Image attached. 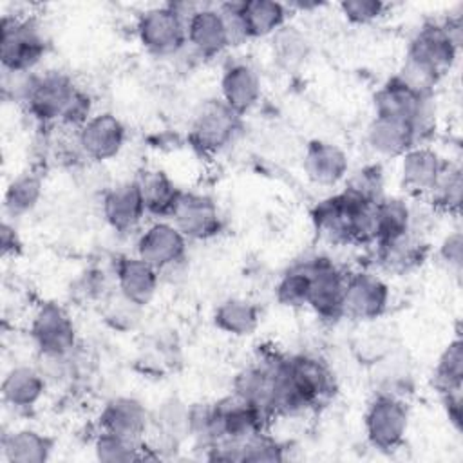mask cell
I'll list each match as a JSON object with an SVG mask.
<instances>
[{
    "mask_svg": "<svg viewBox=\"0 0 463 463\" xmlns=\"http://www.w3.org/2000/svg\"><path fill=\"white\" fill-rule=\"evenodd\" d=\"M309 54V42L297 27H280L273 34V58L286 71L298 69Z\"/></svg>",
    "mask_w": 463,
    "mask_h": 463,
    "instance_id": "29",
    "label": "cell"
},
{
    "mask_svg": "<svg viewBox=\"0 0 463 463\" xmlns=\"http://www.w3.org/2000/svg\"><path fill=\"white\" fill-rule=\"evenodd\" d=\"M304 170L313 183L335 184L347 175V156L333 143L313 141L304 156Z\"/></svg>",
    "mask_w": 463,
    "mask_h": 463,
    "instance_id": "20",
    "label": "cell"
},
{
    "mask_svg": "<svg viewBox=\"0 0 463 463\" xmlns=\"http://www.w3.org/2000/svg\"><path fill=\"white\" fill-rule=\"evenodd\" d=\"M387 300V284L374 273L358 271L345 279L342 315L354 320H373L385 311Z\"/></svg>",
    "mask_w": 463,
    "mask_h": 463,
    "instance_id": "11",
    "label": "cell"
},
{
    "mask_svg": "<svg viewBox=\"0 0 463 463\" xmlns=\"http://www.w3.org/2000/svg\"><path fill=\"white\" fill-rule=\"evenodd\" d=\"M42 195V179L36 174L18 175L5 192L4 208L11 217H20L31 212Z\"/></svg>",
    "mask_w": 463,
    "mask_h": 463,
    "instance_id": "30",
    "label": "cell"
},
{
    "mask_svg": "<svg viewBox=\"0 0 463 463\" xmlns=\"http://www.w3.org/2000/svg\"><path fill=\"white\" fill-rule=\"evenodd\" d=\"M309 288H307V304L324 318H336L342 315V300L345 289L344 275L329 259H313L306 262Z\"/></svg>",
    "mask_w": 463,
    "mask_h": 463,
    "instance_id": "7",
    "label": "cell"
},
{
    "mask_svg": "<svg viewBox=\"0 0 463 463\" xmlns=\"http://www.w3.org/2000/svg\"><path fill=\"white\" fill-rule=\"evenodd\" d=\"M362 201L344 190L320 201L313 210V222L317 232L331 242H354V228Z\"/></svg>",
    "mask_w": 463,
    "mask_h": 463,
    "instance_id": "9",
    "label": "cell"
},
{
    "mask_svg": "<svg viewBox=\"0 0 463 463\" xmlns=\"http://www.w3.org/2000/svg\"><path fill=\"white\" fill-rule=\"evenodd\" d=\"M239 13L246 38H262L273 36L286 25L288 5L273 0H248L239 2Z\"/></svg>",
    "mask_w": 463,
    "mask_h": 463,
    "instance_id": "22",
    "label": "cell"
},
{
    "mask_svg": "<svg viewBox=\"0 0 463 463\" xmlns=\"http://www.w3.org/2000/svg\"><path fill=\"white\" fill-rule=\"evenodd\" d=\"M2 452L11 463H42L49 458L51 441L36 430L22 429L2 439Z\"/></svg>",
    "mask_w": 463,
    "mask_h": 463,
    "instance_id": "26",
    "label": "cell"
},
{
    "mask_svg": "<svg viewBox=\"0 0 463 463\" xmlns=\"http://www.w3.org/2000/svg\"><path fill=\"white\" fill-rule=\"evenodd\" d=\"M239 114L222 99L206 101L194 118L190 141L204 154H213L224 148L239 130Z\"/></svg>",
    "mask_w": 463,
    "mask_h": 463,
    "instance_id": "4",
    "label": "cell"
},
{
    "mask_svg": "<svg viewBox=\"0 0 463 463\" xmlns=\"http://www.w3.org/2000/svg\"><path fill=\"white\" fill-rule=\"evenodd\" d=\"M14 232L16 230L9 222L2 224V251H4V255H7L9 251H14V248H18V237Z\"/></svg>",
    "mask_w": 463,
    "mask_h": 463,
    "instance_id": "38",
    "label": "cell"
},
{
    "mask_svg": "<svg viewBox=\"0 0 463 463\" xmlns=\"http://www.w3.org/2000/svg\"><path fill=\"white\" fill-rule=\"evenodd\" d=\"M307 288H309V277L304 266H297L289 269L277 286V297L284 306H306L307 304Z\"/></svg>",
    "mask_w": 463,
    "mask_h": 463,
    "instance_id": "34",
    "label": "cell"
},
{
    "mask_svg": "<svg viewBox=\"0 0 463 463\" xmlns=\"http://www.w3.org/2000/svg\"><path fill=\"white\" fill-rule=\"evenodd\" d=\"M382 172L378 166H365L358 170L347 183V192L353 194L354 197L367 201V203H376L382 199Z\"/></svg>",
    "mask_w": 463,
    "mask_h": 463,
    "instance_id": "35",
    "label": "cell"
},
{
    "mask_svg": "<svg viewBox=\"0 0 463 463\" xmlns=\"http://www.w3.org/2000/svg\"><path fill=\"white\" fill-rule=\"evenodd\" d=\"M461 246H463V241H461V233L459 232H454L450 235H447L439 246V257L441 260L454 271H459L461 268Z\"/></svg>",
    "mask_w": 463,
    "mask_h": 463,
    "instance_id": "37",
    "label": "cell"
},
{
    "mask_svg": "<svg viewBox=\"0 0 463 463\" xmlns=\"http://www.w3.org/2000/svg\"><path fill=\"white\" fill-rule=\"evenodd\" d=\"M78 145L85 157L105 161L114 157L125 143V127L110 112L90 116L78 130Z\"/></svg>",
    "mask_w": 463,
    "mask_h": 463,
    "instance_id": "12",
    "label": "cell"
},
{
    "mask_svg": "<svg viewBox=\"0 0 463 463\" xmlns=\"http://www.w3.org/2000/svg\"><path fill=\"white\" fill-rule=\"evenodd\" d=\"M215 324L219 329L230 335L244 336L255 331L259 324V313L253 304L241 298H230L217 307Z\"/></svg>",
    "mask_w": 463,
    "mask_h": 463,
    "instance_id": "28",
    "label": "cell"
},
{
    "mask_svg": "<svg viewBox=\"0 0 463 463\" xmlns=\"http://www.w3.org/2000/svg\"><path fill=\"white\" fill-rule=\"evenodd\" d=\"M78 90L80 89L67 74L58 71H47L36 76L25 105L29 114L34 116L42 125L56 123L63 119Z\"/></svg>",
    "mask_w": 463,
    "mask_h": 463,
    "instance_id": "5",
    "label": "cell"
},
{
    "mask_svg": "<svg viewBox=\"0 0 463 463\" xmlns=\"http://www.w3.org/2000/svg\"><path fill=\"white\" fill-rule=\"evenodd\" d=\"M146 208L137 186V181L119 183L109 188L103 195V215L118 232L134 230L145 217Z\"/></svg>",
    "mask_w": 463,
    "mask_h": 463,
    "instance_id": "15",
    "label": "cell"
},
{
    "mask_svg": "<svg viewBox=\"0 0 463 463\" xmlns=\"http://www.w3.org/2000/svg\"><path fill=\"white\" fill-rule=\"evenodd\" d=\"M425 257V244L412 232V228L391 241L378 244V260L380 264L392 273H405L418 264H421Z\"/></svg>",
    "mask_w": 463,
    "mask_h": 463,
    "instance_id": "24",
    "label": "cell"
},
{
    "mask_svg": "<svg viewBox=\"0 0 463 463\" xmlns=\"http://www.w3.org/2000/svg\"><path fill=\"white\" fill-rule=\"evenodd\" d=\"M222 101L239 116L251 110L260 98V80L246 63L230 65L221 80Z\"/></svg>",
    "mask_w": 463,
    "mask_h": 463,
    "instance_id": "19",
    "label": "cell"
},
{
    "mask_svg": "<svg viewBox=\"0 0 463 463\" xmlns=\"http://www.w3.org/2000/svg\"><path fill=\"white\" fill-rule=\"evenodd\" d=\"M45 383L47 382L38 367L18 365L5 374L2 382V394L9 405L16 409H25L33 407L42 398Z\"/></svg>",
    "mask_w": 463,
    "mask_h": 463,
    "instance_id": "23",
    "label": "cell"
},
{
    "mask_svg": "<svg viewBox=\"0 0 463 463\" xmlns=\"http://www.w3.org/2000/svg\"><path fill=\"white\" fill-rule=\"evenodd\" d=\"M409 414L402 398L378 394L365 414V432L369 441L382 450L398 447L407 432Z\"/></svg>",
    "mask_w": 463,
    "mask_h": 463,
    "instance_id": "6",
    "label": "cell"
},
{
    "mask_svg": "<svg viewBox=\"0 0 463 463\" xmlns=\"http://www.w3.org/2000/svg\"><path fill=\"white\" fill-rule=\"evenodd\" d=\"M99 421L103 432H110L132 441H143L150 425L145 407L134 398L110 400L101 411Z\"/></svg>",
    "mask_w": 463,
    "mask_h": 463,
    "instance_id": "17",
    "label": "cell"
},
{
    "mask_svg": "<svg viewBox=\"0 0 463 463\" xmlns=\"http://www.w3.org/2000/svg\"><path fill=\"white\" fill-rule=\"evenodd\" d=\"M143 47L159 56H172L186 47V22L172 4L146 9L136 25Z\"/></svg>",
    "mask_w": 463,
    "mask_h": 463,
    "instance_id": "3",
    "label": "cell"
},
{
    "mask_svg": "<svg viewBox=\"0 0 463 463\" xmlns=\"http://www.w3.org/2000/svg\"><path fill=\"white\" fill-rule=\"evenodd\" d=\"M186 251V237L174 222L157 221L137 239L136 255L154 266L159 275L179 264Z\"/></svg>",
    "mask_w": 463,
    "mask_h": 463,
    "instance_id": "10",
    "label": "cell"
},
{
    "mask_svg": "<svg viewBox=\"0 0 463 463\" xmlns=\"http://www.w3.org/2000/svg\"><path fill=\"white\" fill-rule=\"evenodd\" d=\"M340 11L353 24H371L383 14L385 4L380 0H345L340 4Z\"/></svg>",
    "mask_w": 463,
    "mask_h": 463,
    "instance_id": "36",
    "label": "cell"
},
{
    "mask_svg": "<svg viewBox=\"0 0 463 463\" xmlns=\"http://www.w3.org/2000/svg\"><path fill=\"white\" fill-rule=\"evenodd\" d=\"M461 188H463V183H461L459 166L447 161L427 197L438 208H443L449 212L458 210L461 203Z\"/></svg>",
    "mask_w": 463,
    "mask_h": 463,
    "instance_id": "32",
    "label": "cell"
},
{
    "mask_svg": "<svg viewBox=\"0 0 463 463\" xmlns=\"http://www.w3.org/2000/svg\"><path fill=\"white\" fill-rule=\"evenodd\" d=\"M445 159L427 146H412L402 156V184L414 195H429L438 181Z\"/></svg>",
    "mask_w": 463,
    "mask_h": 463,
    "instance_id": "18",
    "label": "cell"
},
{
    "mask_svg": "<svg viewBox=\"0 0 463 463\" xmlns=\"http://www.w3.org/2000/svg\"><path fill=\"white\" fill-rule=\"evenodd\" d=\"M43 29L33 18H2L0 58L2 69L31 71L45 52Z\"/></svg>",
    "mask_w": 463,
    "mask_h": 463,
    "instance_id": "1",
    "label": "cell"
},
{
    "mask_svg": "<svg viewBox=\"0 0 463 463\" xmlns=\"http://www.w3.org/2000/svg\"><path fill=\"white\" fill-rule=\"evenodd\" d=\"M94 449L101 461H130L141 458L137 450L143 449V441H132L110 432H101Z\"/></svg>",
    "mask_w": 463,
    "mask_h": 463,
    "instance_id": "33",
    "label": "cell"
},
{
    "mask_svg": "<svg viewBox=\"0 0 463 463\" xmlns=\"http://www.w3.org/2000/svg\"><path fill=\"white\" fill-rule=\"evenodd\" d=\"M186 45L199 56H215L230 47L228 31L219 7L197 5L186 20Z\"/></svg>",
    "mask_w": 463,
    "mask_h": 463,
    "instance_id": "14",
    "label": "cell"
},
{
    "mask_svg": "<svg viewBox=\"0 0 463 463\" xmlns=\"http://www.w3.org/2000/svg\"><path fill=\"white\" fill-rule=\"evenodd\" d=\"M412 228V212L405 201L382 197L376 203V244L396 239Z\"/></svg>",
    "mask_w": 463,
    "mask_h": 463,
    "instance_id": "27",
    "label": "cell"
},
{
    "mask_svg": "<svg viewBox=\"0 0 463 463\" xmlns=\"http://www.w3.org/2000/svg\"><path fill=\"white\" fill-rule=\"evenodd\" d=\"M170 219L186 239H208L221 228L215 203L206 195L197 194L181 192Z\"/></svg>",
    "mask_w": 463,
    "mask_h": 463,
    "instance_id": "13",
    "label": "cell"
},
{
    "mask_svg": "<svg viewBox=\"0 0 463 463\" xmlns=\"http://www.w3.org/2000/svg\"><path fill=\"white\" fill-rule=\"evenodd\" d=\"M461 45V22L458 18L443 24L423 25L411 42L407 58L423 63L443 76L456 61Z\"/></svg>",
    "mask_w": 463,
    "mask_h": 463,
    "instance_id": "2",
    "label": "cell"
},
{
    "mask_svg": "<svg viewBox=\"0 0 463 463\" xmlns=\"http://www.w3.org/2000/svg\"><path fill=\"white\" fill-rule=\"evenodd\" d=\"M367 141L371 148L382 156H403L416 146V134L411 123L392 118L374 116L367 128Z\"/></svg>",
    "mask_w": 463,
    "mask_h": 463,
    "instance_id": "21",
    "label": "cell"
},
{
    "mask_svg": "<svg viewBox=\"0 0 463 463\" xmlns=\"http://www.w3.org/2000/svg\"><path fill=\"white\" fill-rule=\"evenodd\" d=\"M463 378V344L459 338L452 340L441 353L434 369V385L441 394L461 391Z\"/></svg>",
    "mask_w": 463,
    "mask_h": 463,
    "instance_id": "31",
    "label": "cell"
},
{
    "mask_svg": "<svg viewBox=\"0 0 463 463\" xmlns=\"http://www.w3.org/2000/svg\"><path fill=\"white\" fill-rule=\"evenodd\" d=\"M136 181H137L146 212L154 215L170 217L181 192L174 186L168 175L159 170H146Z\"/></svg>",
    "mask_w": 463,
    "mask_h": 463,
    "instance_id": "25",
    "label": "cell"
},
{
    "mask_svg": "<svg viewBox=\"0 0 463 463\" xmlns=\"http://www.w3.org/2000/svg\"><path fill=\"white\" fill-rule=\"evenodd\" d=\"M31 336L40 354H72L76 329L67 311L52 302L42 304L31 322Z\"/></svg>",
    "mask_w": 463,
    "mask_h": 463,
    "instance_id": "8",
    "label": "cell"
},
{
    "mask_svg": "<svg viewBox=\"0 0 463 463\" xmlns=\"http://www.w3.org/2000/svg\"><path fill=\"white\" fill-rule=\"evenodd\" d=\"M159 277V271L137 255L121 257L116 264L118 291L139 307L146 306L154 298Z\"/></svg>",
    "mask_w": 463,
    "mask_h": 463,
    "instance_id": "16",
    "label": "cell"
}]
</instances>
